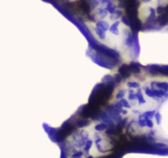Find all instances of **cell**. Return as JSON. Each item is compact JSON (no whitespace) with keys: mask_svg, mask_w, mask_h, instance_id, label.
<instances>
[{"mask_svg":"<svg viewBox=\"0 0 168 158\" xmlns=\"http://www.w3.org/2000/svg\"><path fill=\"white\" fill-rule=\"evenodd\" d=\"M66 146L70 153H82L84 157H99L109 154L112 144L104 132H99L95 125L90 124L69 137Z\"/></svg>","mask_w":168,"mask_h":158,"instance_id":"1","label":"cell"},{"mask_svg":"<svg viewBox=\"0 0 168 158\" xmlns=\"http://www.w3.org/2000/svg\"><path fill=\"white\" fill-rule=\"evenodd\" d=\"M156 103L146 131L153 130L155 138L168 147V72L156 73Z\"/></svg>","mask_w":168,"mask_h":158,"instance_id":"2","label":"cell"},{"mask_svg":"<svg viewBox=\"0 0 168 158\" xmlns=\"http://www.w3.org/2000/svg\"><path fill=\"white\" fill-rule=\"evenodd\" d=\"M163 30H164V31H166V32H168V27H166V28H165V29H163Z\"/></svg>","mask_w":168,"mask_h":158,"instance_id":"3","label":"cell"}]
</instances>
